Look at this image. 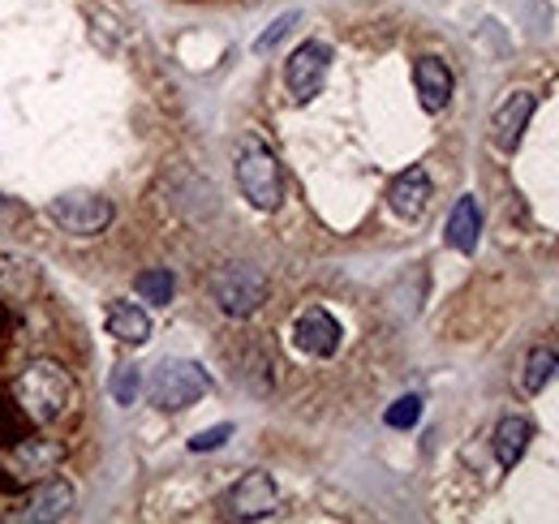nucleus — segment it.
<instances>
[{"mask_svg": "<svg viewBox=\"0 0 559 524\" xmlns=\"http://www.w3.org/2000/svg\"><path fill=\"white\" fill-rule=\"evenodd\" d=\"M530 439H534V426H530V417H503V421L495 426V460H499L503 468H512L516 460L525 456Z\"/></svg>", "mask_w": 559, "mask_h": 524, "instance_id": "dca6fc26", "label": "nucleus"}, {"mask_svg": "<svg viewBox=\"0 0 559 524\" xmlns=\"http://www.w3.org/2000/svg\"><path fill=\"white\" fill-rule=\"evenodd\" d=\"M328 61H332V48L328 44H319V39H306L293 57H288V66H284V86H288V95L293 99H314L319 91H323V78H328Z\"/></svg>", "mask_w": 559, "mask_h": 524, "instance_id": "39448f33", "label": "nucleus"}, {"mask_svg": "<svg viewBox=\"0 0 559 524\" xmlns=\"http://www.w3.org/2000/svg\"><path fill=\"white\" fill-rule=\"evenodd\" d=\"M478 233H483V211H478V198H461L448 215V246L461 250V254H474L478 250Z\"/></svg>", "mask_w": 559, "mask_h": 524, "instance_id": "2eb2a0df", "label": "nucleus"}, {"mask_svg": "<svg viewBox=\"0 0 559 524\" xmlns=\"http://www.w3.org/2000/svg\"><path fill=\"white\" fill-rule=\"evenodd\" d=\"M418 417H421V400H418V395H405V400H396V404L388 408V426H392V430H409Z\"/></svg>", "mask_w": 559, "mask_h": 524, "instance_id": "412c9836", "label": "nucleus"}, {"mask_svg": "<svg viewBox=\"0 0 559 524\" xmlns=\"http://www.w3.org/2000/svg\"><path fill=\"white\" fill-rule=\"evenodd\" d=\"M237 186H241V194L250 206H259V211H276L280 206V194H284V181H280V164L276 155L263 146V142H246L241 146V155H237Z\"/></svg>", "mask_w": 559, "mask_h": 524, "instance_id": "7ed1b4c3", "label": "nucleus"}, {"mask_svg": "<svg viewBox=\"0 0 559 524\" xmlns=\"http://www.w3.org/2000/svg\"><path fill=\"white\" fill-rule=\"evenodd\" d=\"M108 392H112V400H117V404H134V400H139V370H134V366L112 370Z\"/></svg>", "mask_w": 559, "mask_h": 524, "instance_id": "aec40b11", "label": "nucleus"}, {"mask_svg": "<svg viewBox=\"0 0 559 524\" xmlns=\"http://www.w3.org/2000/svg\"><path fill=\"white\" fill-rule=\"evenodd\" d=\"M52 219L66 228V233H78V237H95L112 224V202L99 194H66L52 202Z\"/></svg>", "mask_w": 559, "mask_h": 524, "instance_id": "423d86ee", "label": "nucleus"}, {"mask_svg": "<svg viewBox=\"0 0 559 524\" xmlns=\"http://www.w3.org/2000/svg\"><path fill=\"white\" fill-rule=\"evenodd\" d=\"M70 374L61 370V366H52V361H31L22 374H17V404H22V413L35 421V426H44V421H52V417H61V408L70 404Z\"/></svg>", "mask_w": 559, "mask_h": 524, "instance_id": "f257e3e1", "label": "nucleus"}, {"mask_svg": "<svg viewBox=\"0 0 559 524\" xmlns=\"http://www.w3.org/2000/svg\"><path fill=\"white\" fill-rule=\"evenodd\" d=\"M211 297H215V306H219L224 314L246 319V314H254V310L263 306L267 279H263V271H254V266H246V262H233V266H219V271L211 275Z\"/></svg>", "mask_w": 559, "mask_h": 524, "instance_id": "20e7f679", "label": "nucleus"}, {"mask_svg": "<svg viewBox=\"0 0 559 524\" xmlns=\"http://www.w3.org/2000/svg\"><path fill=\"white\" fill-rule=\"evenodd\" d=\"M108 335H117L121 344H146V335H151L146 310L130 306V301H117V306L108 310Z\"/></svg>", "mask_w": 559, "mask_h": 524, "instance_id": "f3484780", "label": "nucleus"}, {"mask_svg": "<svg viewBox=\"0 0 559 524\" xmlns=\"http://www.w3.org/2000/svg\"><path fill=\"white\" fill-rule=\"evenodd\" d=\"M228 439H233V426H228V421H224V426H211V430L190 439V452H215V448H224Z\"/></svg>", "mask_w": 559, "mask_h": 524, "instance_id": "5701e85b", "label": "nucleus"}, {"mask_svg": "<svg viewBox=\"0 0 559 524\" xmlns=\"http://www.w3.org/2000/svg\"><path fill=\"white\" fill-rule=\"evenodd\" d=\"M556 370H559V353L556 348H534L530 357H525V392H543L551 379H556Z\"/></svg>", "mask_w": 559, "mask_h": 524, "instance_id": "a211bd4d", "label": "nucleus"}, {"mask_svg": "<svg viewBox=\"0 0 559 524\" xmlns=\"http://www.w3.org/2000/svg\"><path fill=\"white\" fill-rule=\"evenodd\" d=\"M73 503V490L66 481H52V477H44L39 481V490L26 499V508L17 512L22 521H61L66 512H70Z\"/></svg>", "mask_w": 559, "mask_h": 524, "instance_id": "4468645a", "label": "nucleus"}, {"mask_svg": "<svg viewBox=\"0 0 559 524\" xmlns=\"http://www.w3.org/2000/svg\"><path fill=\"white\" fill-rule=\"evenodd\" d=\"M39 288H44V275H39L35 262L22 259V254L0 250V301H9V306H26V301L39 297Z\"/></svg>", "mask_w": 559, "mask_h": 524, "instance_id": "1a4fd4ad", "label": "nucleus"}, {"mask_svg": "<svg viewBox=\"0 0 559 524\" xmlns=\"http://www.w3.org/2000/svg\"><path fill=\"white\" fill-rule=\"evenodd\" d=\"M426 202H430V177H426L421 164H414V168H405V172L392 181L388 206H392L401 219H418L421 211H426Z\"/></svg>", "mask_w": 559, "mask_h": 524, "instance_id": "f8f14e48", "label": "nucleus"}, {"mask_svg": "<svg viewBox=\"0 0 559 524\" xmlns=\"http://www.w3.org/2000/svg\"><path fill=\"white\" fill-rule=\"evenodd\" d=\"M207 388H211V379L203 366L173 357V361H159V366H155V374H151V383H146V395H151L155 408L177 413V408H190L194 400H203Z\"/></svg>", "mask_w": 559, "mask_h": 524, "instance_id": "f03ea898", "label": "nucleus"}, {"mask_svg": "<svg viewBox=\"0 0 559 524\" xmlns=\"http://www.w3.org/2000/svg\"><path fill=\"white\" fill-rule=\"evenodd\" d=\"M293 340H297V348L310 353V357H332V353L341 348V323H336L323 306H310V310L297 319Z\"/></svg>", "mask_w": 559, "mask_h": 524, "instance_id": "9d476101", "label": "nucleus"}, {"mask_svg": "<svg viewBox=\"0 0 559 524\" xmlns=\"http://www.w3.org/2000/svg\"><path fill=\"white\" fill-rule=\"evenodd\" d=\"M272 512H276V481L267 473H246L228 490V516H237V521H263Z\"/></svg>", "mask_w": 559, "mask_h": 524, "instance_id": "6e6552de", "label": "nucleus"}, {"mask_svg": "<svg viewBox=\"0 0 559 524\" xmlns=\"http://www.w3.org/2000/svg\"><path fill=\"white\" fill-rule=\"evenodd\" d=\"M57 464H61V443H52V439H22L4 456V468H9V477L17 486H35V481L52 477Z\"/></svg>", "mask_w": 559, "mask_h": 524, "instance_id": "0eeeda50", "label": "nucleus"}, {"mask_svg": "<svg viewBox=\"0 0 559 524\" xmlns=\"http://www.w3.org/2000/svg\"><path fill=\"white\" fill-rule=\"evenodd\" d=\"M293 22H297V13H280L276 22H272V26H267V31H263V35L254 39V52H272L280 39H284V35L293 31Z\"/></svg>", "mask_w": 559, "mask_h": 524, "instance_id": "4be33fe9", "label": "nucleus"}, {"mask_svg": "<svg viewBox=\"0 0 559 524\" xmlns=\"http://www.w3.org/2000/svg\"><path fill=\"white\" fill-rule=\"evenodd\" d=\"M414 82H418V95L426 112L448 108V99H452V69L443 66L439 57H421L418 66H414Z\"/></svg>", "mask_w": 559, "mask_h": 524, "instance_id": "ddd939ff", "label": "nucleus"}, {"mask_svg": "<svg viewBox=\"0 0 559 524\" xmlns=\"http://www.w3.org/2000/svg\"><path fill=\"white\" fill-rule=\"evenodd\" d=\"M134 288H139L142 301L168 306V301H173V271H164V266H155V271H142L139 279H134Z\"/></svg>", "mask_w": 559, "mask_h": 524, "instance_id": "6ab92c4d", "label": "nucleus"}, {"mask_svg": "<svg viewBox=\"0 0 559 524\" xmlns=\"http://www.w3.org/2000/svg\"><path fill=\"white\" fill-rule=\"evenodd\" d=\"M0 215H4V219H22V202H4V198H0Z\"/></svg>", "mask_w": 559, "mask_h": 524, "instance_id": "b1692460", "label": "nucleus"}, {"mask_svg": "<svg viewBox=\"0 0 559 524\" xmlns=\"http://www.w3.org/2000/svg\"><path fill=\"white\" fill-rule=\"evenodd\" d=\"M530 117H534V95H530V91L508 95V99L495 108V117H490V138H495V146L516 151V142H521L525 126H530Z\"/></svg>", "mask_w": 559, "mask_h": 524, "instance_id": "9b49d317", "label": "nucleus"}]
</instances>
